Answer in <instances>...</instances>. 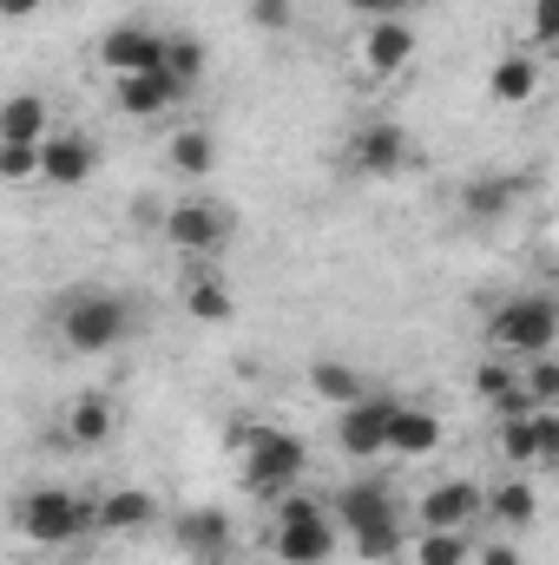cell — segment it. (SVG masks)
I'll list each match as a JSON object with an SVG mask.
<instances>
[{
	"instance_id": "603a6c76",
	"label": "cell",
	"mask_w": 559,
	"mask_h": 565,
	"mask_svg": "<svg viewBox=\"0 0 559 565\" xmlns=\"http://www.w3.org/2000/svg\"><path fill=\"white\" fill-rule=\"evenodd\" d=\"M481 513L500 520L507 533H520L540 520V493H534V480H500V487H481Z\"/></svg>"
},
{
	"instance_id": "ba28073f",
	"label": "cell",
	"mask_w": 559,
	"mask_h": 565,
	"mask_svg": "<svg viewBox=\"0 0 559 565\" xmlns=\"http://www.w3.org/2000/svg\"><path fill=\"white\" fill-rule=\"evenodd\" d=\"M415 66V20H362L356 33V73L362 79H395Z\"/></svg>"
},
{
	"instance_id": "7402d4cb",
	"label": "cell",
	"mask_w": 559,
	"mask_h": 565,
	"mask_svg": "<svg viewBox=\"0 0 559 565\" xmlns=\"http://www.w3.org/2000/svg\"><path fill=\"white\" fill-rule=\"evenodd\" d=\"M474 395L507 422V415H527V395H520V369L507 362V355H487L481 369H474Z\"/></svg>"
},
{
	"instance_id": "4316f807",
	"label": "cell",
	"mask_w": 559,
	"mask_h": 565,
	"mask_svg": "<svg viewBox=\"0 0 559 565\" xmlns=\"http://www.w3.org/2000/svg\"><path fill=\"white\" fill-rule=\"evenodd\" d=\"M165 158H171L178 178H211V164H218V139H211L204 126H178L171 145H165Z\"/></svg>"
},
{
	"instance_id": "9a60e30c",
	"label": "cell",
	"mask_w": 559,
	"mask_h": 565,
	"mask_svg": "<svg viewBox=\"0 0 559 565\" xmlns=\"http://www.w3.org/2000/svg\"><path fill=\"white\" fill-rule=\"evenodd\" d=\"M113 434H119V408H113L106 395L86 388V395L66 402V415H60V434H53V440H66V447H106Z\"/></svg>"
},
{
	"instance_id": "3957f363",
	"label": "cell",
	"mask_w": 559,
	"mask_h": 565,
	"mask_svg": "<svg viewBox=\"0 0 559 565\" xmlns=\"http://www.w3.org/2000/svg\"><path fill=\"white\" fill-rule=\"evenodd\" d=\"M133 335H139V302L119 296V289H80L60 309V342L73 355H106V349H119Z\"/></svg>"
},
{
	"instance_id": "836d02e7",
	"label": "cell",
	"mask_w": 559,
	"mask_h": 565,
	"mask_svg": "<svg viewBox=\"0 0 559 565\" xmlns=\"http://www.w3.org/2000/svg\"><path fill=\"white\" fill-rule=\"evenodd\" d=\"M559 46V0H534V53Z\"/></svg>"
},
{
	"instance_id": "ffe728a7",
	"label": "cell",
	"mask_w": 559,
	"mask_h": 565,
	"mask_svg": "<svg viewBox=\"0 0 559 565\" xmlns=\"http://www.w3.org/2000/svg\"><path fill=\"white\" fill-rule=\"evenodd\" d=\"M184 93L165 79V73H126V79H113V106L119 113H133V119H158V113H171Z\"/></svg>"
},
{
	"instance_id": "ac0fdd59",
	"label": "cell",
	"mask_w": 559,
	"mask_h": 565,
	"mask_svg": "<svg viewBox=\"0 0 559 565\" xmlns=\"http://www.w3.org/2000/svg\"><path fill=\"white\" fill-rule=\"evenodd\" d=\"M151 520H158V500L139 487H113L93 500V533H145Z\"/></svg>"
},
{
	"instance_id": "8992f818",
	"label": "cell",
	"mask_w": 559,
	"mask_h": 565,
	"mask_svg": "<svg viewBox=\"0 0 559 565\" xmlns=\"http://www.w3.org/2000/svg\"><path fill=\"white\" fill-rule=\"evenodd\" d=\"M487 355H507V362H527V355H553L559 335V309L553 296H507L494 316H487Z\"/></svg>"
},
{
	"instance_id": "5bb4252c",
	"label": "cell",
	"mask_w": 559,
	"mask_h": 565,
	"mask_svg": "<svg viewBox=\"0 0 559 565\" xmlns=\"http://www.w3.org/2000/svg\"><path fill=\"white\" fill-rule=\"evenodd\" d=\"M415 520L434 533H467L481 520V480H434L415 500Z\"/></svg>"
},
{
	"instance_id": "e575fe53",
	"label": "cell",
	"mask_w": 559,
	"mask_h": 565,
	"mask_svg": "<svg viewBox=\"0 0 559 565\" xmlns=\"http://www.w3.org/2000/svg\"><path fill=\"white\" fill-rule=\"evenodd\" d=\"M349 13H362V20H409L415 0H349Z\"/></svg>"
},
{
	"instance_id": "f546056e",
	"label": "cell",
	"mask_w": 559,
	"mask_h": 565,
	"mask_svg": "<svg viewBox=\"0 0 559 565\" xmlns=\"http://www.w3.org/2000/svg\"><path fill=\"white\" fill-rule=\"evenodd\" d=\"M0 184H40V145H0Z\"/></svg>"
},
{
	"instance_id": "d4e9b609",
	"label": "cell",
	"mask_w": 559,
	"mask_h": 565,
	"mask_svg": "<svg viewBox=\"0 0 559 565\" xmlns=\"http://www.w3.org/2000/svg\"><path fill=\"white\" fill-rule=\"evenodd\" d=\"M184 309H191V322H231L238 316V296H231V282L224 277H211V270H191L184 277Z\"/></svg>"
},
{
	"instance_id": "8d00e7d4",
	"label": "cell",
	"mask_w": 559,
	"mask_h": 565,
	"mask_svg": "<svg viewBox=\"0 0 559 565\" xmlns=\"http://www.w3.org/2000/svg\"><path fill=\"white\" fill-rule=\"evenodd\" d=\"M40 7H46V0H0V20H7V26H20V20H33Z\"/></svg>"
},
{
	"instance_id": "74e56055",
	"label": "cell",
	"mask_w": 559,
	"mask_h": 565,
	"mask_svg": "<svg viewBox=\"0 0 559 565\" xmlns=\"http://www.w3.org/2000/svg\"><path fill=\"white\" fill-rule=\"evenodd\" d=\"M251 565H277V559H251Z\"/></svg>"
},
{
	"instance_id": "d590c367",
	"label": "cell",
	"mask_w": 559,
	"mask_h": 565,
	"mask_svg": "<svg viewBox=\"0 0 559 565\" xmlns=\"http://www.w3.org/2000/svg\"><path fill=\"white\" fill-rule=\"evenodd\" d=\"M474 565H527V559H520L514 540H500V546H474Z\"/></svg>"
},
{
	"instance_id": "cb8c5ba5",
	"label": "cell",
	"mask_w": 559,
	"mask_h": 565,
	"mask_svg": "<svg viewBox=\"0 0 559 565\" xmlns=\"http://www.w3.org/2000/svg\"><path fill=\"white\" fill-rule=\"evenodd\" d=\"M46 132H53V113H46L40 93H13V99H0V145H40Z\"/></svg>"
},
{
	"instance_id": "52a82bcc",
	"label": "cell",
	"mask_w": 559,
	"mask_h": 565,
	"mask_svg": "<svg viewBox=\"0 0 559 565\" xmlns=\"http://www.w3.org/2000/svg\"><path fill=\"white\" fill-rule=\"evenodd\" d=\"M158 231L178 257H218L231 244V211L211 204V198H178V204H165Z\"/></svg>"
},
{
	"instance_id": "1f68e13d",
	"label": "cell",
	"mask_w": 559,
	"mask_h": 565,
	"mask_svg": "<svg viewBox=\"0 0 559 565\" xmlns=\"http://www.w3.org/2000/svg\"><path fill=\"white\" fill-rule=\"evenodd\" d=\"M527 422H534V467H553L559 460V415L553 408H534Z\"/></svg>"
},
{
	"instance_id": "2e32d148",
	"label": "cell",
	"mask_w": 559,
	"mask_h": 565,
	"mask_svg": "<svg viewBox=\"0 0 559 565\" xmlns=\"http://www.w3.org/2000/svg\"><path fill=\"white\" fill-rule=\"evenodd\" d=\"M441 415L434 408H415V402H395V415H389V454H402V460H428L434 447H441Z\"/></svg>"
},
{
	"instance_id": "d6986e66",
	"label": "cell",
	"mask_w": 559,
	"mask_h": 565,
	"mask_svg": "<svg viewBox=\"0 0 559 565\" xmlns=\"http://www.w3.org/2000/svg\"><path fill=\"white\" fill-rule=\"evenodd\" d=\"M540 53H500L494 60V73H487V99L494 106H527L534 93H540Z\"/></svg>"
},
{
	"instance_id": "484cf974",
	"label": "cell",
	"mask_w": 559,
	"mask_h": 565,
	"mask_svg": "<svg viewBox=\"0 0 559 565\" xmlns=\"http://www.w3.org/2000/svg\"><path fill=\"white\" fill-rule=\"evenodd\" d=\"M158 73H165L178 93H198V79H204V40H191V33H165V46H158Z\"/></svg>"
},
{
	"instance_id": "9c48e42d",
	"label": "cell",
	"mask_w": 559,
	"mask_h": 565,
	"mask_svg": "<svg viewBox=\"0 0 559 565\" xmlns=\"http://www.w3.org/2000/svg\"><path fill=\"white\" fill-rule=\"evenodd\" d=\"M409 158H415V145L395 119H369V126L349 132V171L356 178H402Z\"/></svg>"
},
{
	"instance_id": "30bf717a",
	"label": "cell",
	"mask_w": 559,
	"mask_h": 565,
	"mask_svg": "<svg viewBox=\"0 0 559 565\" xmlns=\"http://www.w3.org/2000/svg\"><path fill=\"white\" fill-rule=\"evenodd\" d=\"M389 415H395V395H362V402L336 408V447L356 460L389 454Z\"/></svg>"
},
{
	"instance_id": "d6a6232c",
	"label": "cell",
	"mask_w": 559,
	"mask_h": 565,
	"mask_svg": "<svg viewBox=\"0 0 559 565\" xmlns=\"http://www.w3.org/2000/svg\"><path fill=\"white\" fill-rule=\"evenodd\" d=\"M296 20V0H251V26L257 33H283Z\"/></svg>"
},
{
	"instance_id": "277c9868",
	"label": "cell",
	"mask_w": 559,
	"mask_h": 565,
	"mask_svg": "<svg viewBox=\"0 0 559 565\" xmlns=\"http://www.w3.org/2000/svg\"><path fill=\"white\" fill-rule=\"evenodd\" d=\"M342 546L336 520L323 500L309 493H277V520H271V559L277 565H329Z\"/></svg>"
},
{
	"instance_id": "4dcf8cb0",
	"label": "cell",
	"mask_w": 559,
	"mask_h": 565,
	"mask_svg": "<svg viewBox=\"0 0 559 565\" xmlns=\"http://www.w3.org/2000/svg\"><path fill=\"white\" fill-rule=\"evenodd\" d=\"M527 415H534V408H527ZM527 415H507V422H500V454H507L514 467H534V422H527Z\"/></svg>"
},
{
	"instance_id": "7a4b0ae2",
	"label": "cell",
	"mask_w": 559,
	"mask_h": 565,
	"mask_svg": "<svg viewBox=\"0 0 559 565\" xmlns=\"http://www.w3.org/2000/svg\"><path fill=\"white\" fill-rule=\"evenodd\" d=\"M231 454H238V480L251 487V493H264V500H277L289 493L296 480H303V467H309V447L289 434V427H238L231 434Z\"/></svg>"
},
{
	"instance_id": "e0dca14e",
	"label": "cell",
	"mask_w": 559,
	"mask_h": 565,
	"mask_svg": "<svg viewBox=\"0 0 559 565\" xmlns=\"http://www.w3.org/2000/svg\"><path fill=\"white\" fill-rule=\"evenodd\" d=\"M178 546L198 553V559H224V553L238 546V526H231V513H218V507H191V513H178Z\"/></svg>"
},
{
	"instance_id": "6da1fadb",
	"label": "cell",
	"mask_w": 559,
	"mask_h": 565,
	"mask_svg": "<svg viewBox=\"0 0 559 565\" xmlns=\"http://www.w3.org/2000/svg\"><path fill=\"white\" fill-rule=\"evenodd\" d=\"M329 520H336V533H349V546H356L362 565H389L402 553V507H395V493L382 480L342 487L329 500Z\"/></svg>"
},
{
	"instance_id": "83f0119b",
	"label": "cell",
	"mask_w": 559,
	"mask_h": 565,
	"mask_svg": "<svg viewBox=\"0 0 559 565\" xmlns=\"http://www.w3.org/2000/svg\"><path fill=\"white\" fill-rule=\"evenodd\" d=\"M309 388H316V402H329V408H349V402H362L369 395V382L349 369V362H309Z\"/></svg>"
},
{
	"instance_id": "7c38bea8",
	"label": "cell",
	"mask_w": 559,
	"mask_h": 565,
	"mask_svg": "<svg viewBox=\"0 0 559 565\" xmlns=\"http://www.w3.org/2000/svg\"><path fill=\"white\" fill-rule=\"evenodd\" d=\"M93 171H99V145L86 139V132H46V139H40V184L80 191Z\"/></svg>"
},
{
	"instance_id": "5b68a950",
	"label": "cell",
	"mask_w": 559,
	"mask_h": 565,
	"mask_svg": "<svg viewBox=\"0 0 559 565\" xmlns=\"http://www.w3.org/2000/svg\"><path fill=\"white\" fill-rule=\"evenodd\" d=\"M13 526L27 546H73L93 533V500L73 487H27L13 500Z\"/></svg>"
},
{
	"instance_id": "f1b7e54d",
	"label": "cell",
	"mask_w": 559,
	"mask_h": 565,
	"mask_svg": "<svg viewBox=\"0 0 559 565\" xmlns=\"http://www.w3.org/2000/svg\"><path fill=\"white\" fill-rule=\"evenodd\" d=\"M520 395H527V408H553L559 402V362L553 355H527V369H520Z\"/></svg>"
},
{
	"instance_id": "44dd1931",
	"label": "cell",
	"mask_w": 559,
	"mask_h": 565,
	"mask_svg": "<svg viewBox=\"0 0 559 565\" xmlns=\"http://www.w3.org/2000/svg\"><path fill=\"white\" fill-rule=\"evenodd\" d=\"M395 565H474V540H467V533H434V526H421V533H402Z\"/></svg>"
},
{
	"instance_id": "8fae6325",
	"label": "cell",
	"mask_w": 559,
	"mask_h": 565,
	"mask_svg": "<svg viewBox=\"0 0 559 565\" xmlns=\"http://www.w3.org/2000/svg\"><path fill=\"white\" fill-rule=\"evenodd\" d=\"M158 46H165V33L158 26H145V20H119V26H106L99 33V66L113 73V79H126V73H158Z\"/></svg>"
},
{
	"instance_id": "4fadbf2b",
	"label": "cell",
	"mask_w": 559,
	"mask_h": 565,
	"mask_svg": "<svg viewBox=\"0 0 559 565\" xmlns=\"http://www.w3.org/2000/svg\"><path fill=\"white\" fill-rule=\"evenodd\" d=\"M520 198H527V178H514V171H474L461 184V217L467 224H507L520 211Z\"/></svg>"
}]
</instances>
